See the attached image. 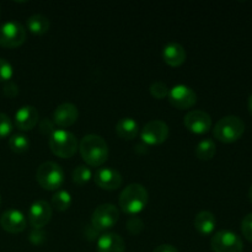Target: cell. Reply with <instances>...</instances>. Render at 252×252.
Segmentation results:
<instances>
[{"instance_id":"9c48e42d","label":"cell","mask_w":252,"mask_h":252,"mask_svg":"<svg viewBox=\"0 0 252 252\" xmlns=\"http://www.w3.org/2000/svg\"><path fill=\"white\" fill-rule=\"evenodd\" d=\"M169 126L159 120L148 122L140 132V138L147 145H160L169 138Z\"/></svg>"},{"instance_id":"6da1fadb","label":"cell","mask_w":252,"mask_h":252,"mask_svg":"<svg viewBox=\"0 0 252 252\" xmlns=\"http://www.w3.org/2000/svg\"><path fill=\"white\" fill-rule=\"evenodd\" d=\"M79 152L89 166H102L108 159L107 143L97 134L85 135L79 143Z\"/></svg>"},{"instance_id":"4fadbf2b","label":"cell","mask_w":252,"mask_h":252,"mask_svg":"<svg viewBox=\"0 0 252 252\" xmlns=\"http://www.w3.org/2000/svg\"><path fill=\"white\" fill-rule=\"evenodd\" d=\"M0 225L6 233L19 234L26 229L27 220L24 213L17 209H7L0 217Z\"/></svg>"},{"instance_id":"277c9868","label":"cell","mask_w":252,"mask_h":252,"mask_svg":"<svg viewBox=\"0 0 252 252\" xmlns=\"http://www.w3.org/2000/svg\"><path fill=\"white\" fill-rule=\"evenodd\" d=\"M49 148L56 157L70 159L79 150V142L69 130L56 129L49 137Z\"/></svg>"},{"instance_id":"603a6c76","label":"cell","mask_w":252,"mask_h":252,"mask_svg":"<svg viewBox=\"0 0 252 252\" xmlns=\"http://www.w3.org/2000/svg\"><path fill=\"white\" fill-rule=\"evenodd\" d=\"M71 206V196L68 191L59 189L52 197V207L59 212H64Z\"/></svg>"},{"instance_id":"d590c367","label":"cell","mask_w":252,"mask_h":252,"mask_svg":"<svg viewBox=\"0 0 252 252\" xmlns=\"http://www.w3.org/2000/svg\"><path fill=\"white\" fill-rule=\"evenodd\" d=\"M0 203H1V197H0Z\"/></svg>"},{"instance_id":"30bf717a","label":"cell","mask_w":252,"mask_h":252,"mask_svg":"<svg viewBox=\"0 0 252 252\" xmlns=\"http://www.w3.org/2000/svg\"><path fill=\"white\" fill-rule=\"evenodd\" d=\"M167 97L171 106H174L177 110H189L193 107L197 102V94L191 88L182 84L170 89Z\"/></svg>"},{"instance_id":"8992f818","label":"cell","mask_w":252,"mask_h":252,"mask_svg":"<svg viewBox=\"0 0 252 252\" xmlns=\"http://www.w3.org/2000/svg\"><path fill=\"white\" fill-rule=\"evenodd\" d=\"M26 41V30L20 22L7 21L0 25V46L17 48Z\"/></svg>"},{"instance_id":"f1b7e54d","label":"cell","mask_w":252,"mask_h":252,"mask_svg":"<svg viewBox=\"0 0 252 252\" xmlns=\"http://www.w3.org/2000/svg\"><path fill=\"white\" fill-rule=\"evenodd\" d=\"M241 233L248 241L252 243V213L244 217L241 221Z\"/></svg>"},{"instance_id":"4dcf8cb0","label":"cell","mask_w":252,"mask_h":252,"mask_svg":"<svg viewBox=\"0 0 252 252\" xmlns=\"http://www.w3.org/2000/svg\"><path fill=\"white\" fill-rule=\"evenodd\" d=\"M128 230L132 234H139L143 230V221L137 217H132L128 220Z\"/></svg>"},{"instance_id":"9a60e30c","label":"cell","mask_w":252,"mask_h":252,"mask_svg":"<svg viewBox=\"0 0 252 252\" xmlns=\"http://www.w3.org/2000/svg\"><path fill=\"white\" fill-rule=\"evenodd\" d=\"M79 111L74 103L64 102L53 112V123L61 128H68L78 121Z\"/></svg>"},{"instance_id":"e0dca14e","label":"cell","mask_w":252,"mask_h":252,"mask_svg":"<svg viewBox=\"0 0 252 252\" xmlns=\"http://www.w3.org/2000/svg\"><path fill=\"white\" fill-rule=\"evenodd\" d=\"M162 59L170 66H181L186 62V51L176 42H170L162 48Z\"/></svg>"},{"instance_id":"3957f363","label":"cell","mask_w":252,"mask_h":252,"mask_svg":"<svg viewBox=\"0 0 252 252\" xmlns=\"http://www.w3.org/2000/svg\"><path fill=\"white\" fill-rule=\"evenodd\" d=\"M245 133V123L238 116H225L216 123L213 135L217 140L225 144L235 143Z\"/></svg>"},{"instance_id":"2e32d148","label":"cell","mask_w":252,"mask_h":252,"mask_svg":"<svg viewBox=\"0 0 252 252\" xmlns=\"http://www.w3.org/2000/svg\"><path fill=\"white\" fill-rule=\"evenodd\" d=\"M39 120L38 111L33 106H22L15 113V126L22 132L33 129Z\"/></svg>"},{"instance_id":"7c38bea8","label":"cell","mask_w":252,"mask_h":252,"mask_svg":"<svg viewBox=\"0 0 252 252\" xmlns=\"http://www.w3.org/2000/svg\"><path fill=\"white\" fill-rule=\"evenodd\" d=\"M184 125L194 134H204L212 128V118L207 112L201 110L189 111L184 118Z\"/></svg>"},{"instance_id":"e575fe53","label":"cell","mask_w":252,"mask_h":252,"mask_svg":"<svg viewBox=\"0 0 252 252\" xmlns=\"http://www.w3.org/2000/svg\"><path fill=\"white\" fill-rule=\"evenodd\" d=\"M249 199H250V202H251V204H252V185H251V187H250V191H249Z\"/></svg>"},{"instance_id":"d6a6232c","label":"cell","mask_w":252,"mask_h":252,"mask_svg":"<svg viewBox=\"0 0 252 252\" xmlns=\"http://www.w3.org/2000/svg\"><path fill=\"white\" fill-rule=\"evenodd\" d=\"M153 252H179V251H177V249L175 248V246L167 245V244H165V245L158 246V248L155 249V250Z\"/></svg>"},{"instance_id":"7a4b0ae2","label":"cell","mask_w":252,"mask_h":252,"mask_svg":"<svg viewBox=\"0 0 252 252\" xmlns=\"http://www.w3.org/2000/svg\"><path fill=\"white\" fill-rule=\"evenodd\" d=\"M148 191L140 184L128 185L120 194V208L129 216H135L144 211L148 204Z\"/></svg>"},{"instance_id":"d4e9b609","label":"cell","mask_w":252,"mask_h":252,"mask_svg":"<svg viewBox=\"0 0 252 252\" xmlns=\"http://www.w3.org/2000/svg\"><path fill=\"white\" fill-rule=\"evenodd\" d=\"M91 179H93V172H91V170L89 169L88 166L80 165V166H78L74 169V171H73L74 184L83 186V185L88 184Z\"/></svg>"},{"instance_id":"cb8c5ba5","label":"cell","mask_w":252,"mask_h":252,"mask_svg":"<svg viewBox=\"0 0 252 252\" xmlns=\"http://www.w3.org/2000/svg\"><path fill=\"white\" fill-rule=\"evenodd\" d=\"M9 147L16 154H22L30 148V140L24 134H14L9 139Z\"/></svg>"},{"instance_id":"52a82bcc","label":"cell","mask_w":252,"mask_h":252,"mask_svg":"<svg viewBox=\"0 0 252 252\" xmlns=\"http://www.w3.org/2000/svg\"><path fill=\"white\" fill-rule=\"evenodd\" d=\"M120 218V211L111 203H103L94 211L91 224L98 231H106L113 228Z\"/></svg>"},{"instance_id":"8fae6325","label":"cell","mask_w":252,"mask_h":252,"mask_svg":"<svg viewBox=\"0 0 252 252\" xmlns=\"http://www.w3.org/2000/svg\"><path fill=\"white\" fill-rule=\"evenodd\" d=\"M52 206L46 201H36L31 204L27 214V219L32 228L42 229L52 219Z\"/></svg>"},{"instance_id":"5bb4252c","label":"cell","mask_w":252,"mask_h":252,"mask_svg":"<svg viewBox=\"0 0 252 252\" xmlns=\"http://www.w3.org/2000/svg\"><path fill=\"white\" fill-rule=\"evenodd\" d=\"M95 184L97 185L100 189H107V191H115V189H120L122 185V175L111 167H101L96 171L95 176Z\"/></svg>"},{"instance_id":"1f68e13d","label":"cell","mask_w":252,"mask_h":252,"mask_svg":"<svg viewBox=\"0 0 252 252\" xmlns=\"http://www.w3.org/2000/svg\"><path fill=\"white\" fill-rule=\"evenodd\" d=\"M2 93H4V95L6 96V97L14 98L16 97L17 94H19V88H17L16 84L7 81V84L4 86V89H2Z\"/></svg>"},{"instance_id":"836d02e7","label":"cell","mask_w":252,"mask_h":252,"mask_svg":"<svg viewBox=\"0 0 252 252\" xmlns=\"http://www.w3.org/2000/svg\"><path fill=\"white\" fill-rule=\"evenodd\" d=\"M248 108H249V112H250V115L252 116V94H251L250 97H249V101H248Z\"/></svg>"},{"instance_id":"ffe728a7","label":"cell","mask_w":252,"mask_h":252,"mask_svg":"<svg viewBox=\"0 0 252 252\" xmlns=\"http://www.w3.org/2000/svg\"><path fill=\"white\" fill-rule=\"evenodd\" d=\"M116 133L121 139L133 140L139 133V126L130 117L121 118L116 125Z\"/></svg>"},{"instance_id":"f546056e","label":"cell","mask_w":252,"mask_h":252,"mask_svg":"<svg viewBox=\"0 0 252 252\" xmlns=\"http://www.w3.org/2000/svg\"><path fill=\"white\" fill-rule=\"evenodd\" d=\"M54 123L53 121L48 120V118H46V120L41 121V123H39V130H41V133L43 135H48V137H51L52 134H53V132L56 129H54Z\"/></svg>"},{"instance_id":"83f0119b","label":"cell","mask_w":252,"mask_h":252,"mask_svg":"<svg viewBox=\"0 0 252 252\" xmlns=\"http://www.w3.org/2000/svg\"><path fill=\"white\" fill-rule=\"evenodd\" d=\"M14 75V69L12 65L4 58H0V83L2 81H9Z\"/></svg>"},{"instance_id":"4316f807","label":"cell","mask_w":252,"mask_h":252,"mask_svg":"<svg viewBox=\"0 0 252 252\" xmlns=\"http://www.w3.org/2000/svg\"><path fill=\"white\" fill-rule=\"evenodd\" d=\"M12 132V122L5 113L0 112V139L9 137Z\"/></svg>"},{"instance_id":"ac0fdd59","label":"cell","mask_w":252,"mask_h":252,"mask_svg":"<svg viewBox=\"0 0 252 252\" xmlns=\"http://www.w3.org/2000/svg\"><path fill=\"white\" fill-rule=\"evenodd\" d=\"M126 244L122 236L116 233H106L98 238L97 252H125Z\"/></svg>"},{"instance_id":"5b68a950","label":"cell","mask_w":252,"mask_h":252,"mask_svg":"<svg viewBox=\"0 0 252 252\" xmlns=\"http://www.w3.org/2000/svg\"><path fill=\"white\" fill-rule=\"evenodd\" d=\"M36 180L47 191H58L64 184V171L57 162L46 161L37 169Z\"/></svg>"},{"instance_id":"7402d4cb","label":"cell","mask_w":252,"mask_h":252,"mask_svg":"<svg viewBox=\"0 0 252 252\" xmlns=\"http://www.w3.org/2000/svg\"><path fill=\"white\" fill-rule=\"evenodd\" d=\"M216 153L217 147L213 140L211 139L201 140L196 147V157L199 160H203V161H208V160L213 159L216 157Z\"/></svg>"},{"instance_id":"44dd1931","label":"cell","mask_w":252,"mask_h":252,"mask_svg":"<svg viewBox=\"0 0 252 252\" xmlns=\"http://www.w3.org/2000/svg\"><path fill=\"white\" fill-rule=\"evenodd\" d=\"M27 29L31 33L37 34V36H42V34L47 33L49 30V20L43 15H32L27 20Z\"/></svg>"},{"instance_id":"484cf974","label":"cell","mask_w":252,"mask_h":252,"mask_svg":"<svg viewBox=\"0 0 252 252\" xmlns=\"http://www.w3.org/2000/svg\"><path fill=\"white\" fill-rule=\"evenodd\" d=\"M169 88L165 83L162 81H155L150 85V94L154 98H158V100H162V98L167 97L169 96Z\"/></svg>"},{"instance_id":"d6986e66","label":"cell","mask_w":252,"mask_h":252,"mask_svg":"<svg viewBox=\"0 0 252 252\" xmlns=\"http://www.w3.org/2000/svg\"><path fill=\"white\" fill-rule=\"evenodd\" d=\"M193 225L196 230L202 235H211L217 225V219L212 212L202 211L194 217Z\"/></svg>"},{"instance_id":"ba28073f","label":"cell","mask_w":252,"mask_h":252,"mask_svg":"<svg viewBox=\"0 0 252 252\" xmlns=\"http://www.w3.org/2000/svg\"><path fill=\"white\" fill-rule=\"evenodd\" d=\"M211 248L213 252H243L244 244L234 231L220 230L212 236Z\"/></svg>"}]
</instances>
